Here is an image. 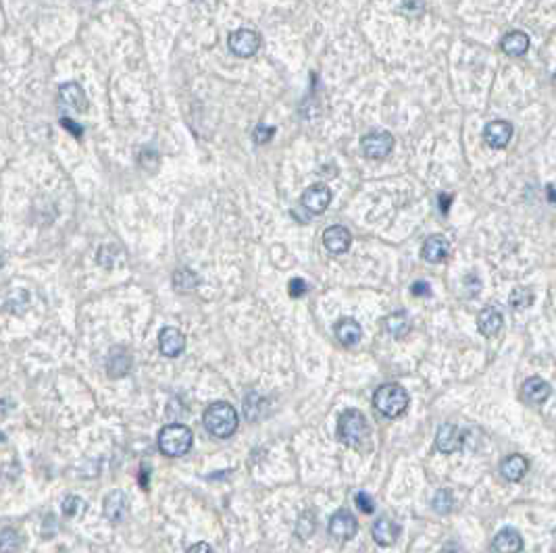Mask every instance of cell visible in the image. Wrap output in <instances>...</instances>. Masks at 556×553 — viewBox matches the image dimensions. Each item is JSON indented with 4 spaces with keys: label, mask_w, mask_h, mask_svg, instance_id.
<instances>
[{
    "label": "cell",
    "mask_w": 556,
    "mask_h": 553,
    "mask_svg": "<svg viewBox=\"0 0 556 553\" xmlns=\"http://www.w3.org/2000/svg\"><path fill=\"white\" fill-rule=\"evenodd\" d=\"M129 367H131V358L125 354L124 350H113V352L109 354V360H107L109 376H113V379L125 376V374L129 372Z\"/></svg>",
    "instance_id": "cell-23"
},
{
    "label": "cell",
    "mask_w": 556,
    "mask_h": 553,
    "mask_svg": "<svg viewBox=\"0 0 556 553\" xmlns=\"http://www.w3.org/2000/svg\"><path fill=\"white\" fill-rule=\"evenodd\" d=\"M502 325H504V316H502V312L496 306L484 308V310L479 312V316H477V327H479L481 335H486V337L498 335L500 329H502Z\"/></svg>",
    "instance_id": "cell-19"
},
{
    "label": "cell",
    "mask_w": 556,
    "mask_h": 553,
    "mask_svg": "<svg viewBox=\"0 0 556 553\" xmlns=\"http://www.w3.org/2000/svg\"><path fill=\"white\" fill-rule=\"evenodd\" d=\"M369 435L367 418L359 410H346L338 420V439L348 447H359Z\"/></svg>",
    "instance_id": "cell-4"
},
{
    "label": "cell",
    "mask_w": 556,
    "mask_h": 553,
    "mask_svg": "<svg viewBox=\"0 0 556 553\" xmlns=\"http://www.w3.org/2000/svg\"><path fill=\"white\" fill-rule=\"evenodd\" d=\"M410 291H413V296H417V298H430L432 296V285L427 283V281H415L413 283V287H410Z\"/></svg>",
    "instance_id": "cell-35"
},
{
    "label": "cell",
    "mask_w": 556,
    "mask_h": 553,
    "mask_svg": "<svg viewBox=\"0 0 556 553\" xmlns=\"http://www.w3.org/2000/svg\"><path fill=\"white\" fill-rule=\"evenodd\" d=\"M552 387L548 381H544L542 376H529L523 387H521V398L529 406H540L550 398Z\"/></svg>",
    "instance_id": "cell-10"
},
{
    "label": "cell",
    "mask_w": 556,
    "mask_h": 553,
    "mask_svg": "<svg viewBox=\"0 0 556 553\" xmlns=\"http://www.w3.org/2000/svg\"><path fill=\"white\" fill-rule=\"evenodd\" d=\"M394 148V138L390 131H371L361 140V150L371 160H381Z\"/></svg>",
    "instance_id": "cell-6"
},
{
    "label": "cell",
    "mask_w": 556,
    "mask_h": 553,
    "mask_svg": "<svg viewBox=\"0 0 556 553\" xmlns=\"http://www.w3.org/2000/svg\"><path fill=\"white\" fill-rule=\"evenodd\" d=\"M61 125L69 131V133H71V135H75V138H82V135H84V127H82L80 123H75L71 117H62Z\"/></svg>",
    "instance_id": "cell-36"
},
{
    "label": "cell",
    "mask_w": 556,
    "mask_h": 553,
    "mask_svg": "<svg viewBox=\"0 0 556 553\" xmlns=\"http://www.w3.org/2000/svg\"><path fill=\"white\" fill-rule=\"evenodd\" d=\"M527 470H529V462L523 456H519V454H513V456H508V458H504V460L500 462V472L511 483L521 481L527 474Z\"/></svg>",
    "instance_id": "cell-22"
},
{
    "label": "cell",
    "mask_w": 556,
    "mask_h": 553,
    "mask_svg": "<svg viewBox=\"0 0 556 553\" xmlns=\"http://www.w3.org/2000/svg\"><path fill=\"white\" fill-rule=\"evenodd\" d=\"M450 204H452V196H450V194H440V196H437V206H440V213H442V215H448Z\"/></svg>",
    "instance_id": "cell-38"
},
{
    "label": "cell",
    "mask_w": 556,
    "mask_h": 553,
    "mask_svg": "<svg viewBox=\"0 0 556 553\" xmlns=\"http://www.w3.org/2000/svg\"><path fill=\"white\" fill-rule=\"evenodd\" d=\"M227 46L229 50L240 57V59H250L258 52L261 48V35L252 30H236L229 33L227 38Z\"/></svg>",
    "instance_id": "cell-5"
},
{
    "label": "cell",
    "mask_w": 556,
    "mask_h": 553,
    "mask_svg": "<svg viewBox=\"0 0 556 553\" xmlns=\"http://www.w3.org/2000/svg\"><path fill=\"white\" fill-rule=\"evenodd\" d=\"M158 350L167 358H178L185 350V335L175 327H165L158 333Z\"/></svg>",
    "instance_id": "cell-12"
},
{
    "label": "cell",
    "mask_w": 556,
    "mask_h": 553,
    "mask_svg": "<svg viewBox=\"0 0 556 553\" xmlns=\"http://www.w3.org/2000/svg\"><path fill=\"white\" fill-rule=\"evenodd\" d=\"M425 9L423 0H402V11H406L408 15H419Z\"/></svg>",
    "instance_id": "cell-37"
},
{
    "label": "cell",
    "mask_w": 556,
    "mask_h": 553,
    "mask_svg": "<svg viewBox=\"0 0 556 553\" xmlns=\"http://www.w3.org/2000/svg\"><path fill=\"white\" fill-rule=\"evenodd\" d=\"M500 48L508 57H523L529 48V35L525 31H508L500 40Z\"/></svg>",
    "instance_id": "cell-21"
},
{
    "label": "cell",
    "mask_w": 556,
    "mask_h": 553,
    "mask_svg": "<svg viewBox=\"0 0 556 553\" xmlns=\"http://www.w3.org/2000/svg\"><path fill=\"white\" fill-rule=\"evenodd\" d=\"M59 102L62 108L73 113H86L88 111V98L84 88L77 82H67L59 88Z\"/></svg>",
    "instance_id": "cell-7"
},
{
    "label": "cell",
    "mask_w": 556,
    "mask_h": 553,
    "mask_svg": "<svg viewBox=\"0 0 556 553\" xmlns=\"http://www.w3.org/2000/svg\"><path fill=\"white\" fill-rule=\"evenodd\" d=\"M356 530H359L356 518L348 510H338L329 520V535L340 541H350L352 537H356Z\"/></svg>",
    "instance_id": "cell-11"
},
{
    "label": "cell",
    "mask_w": 556,
    "mask_h": 553,
    "mask_svg": "<svg viewBox=\"0 0 556 553\" xmlns=\"http://www.w3.org/2000/svg\"><path fill=\"white\" fill-rule=\"evenodd\" d=\"M187 553H215L213 552V547L209 545V543H196V545H192Z\"/></svg>",
    "instance_id": "cell-39"
},
{
    "label": "cell",
    "mask_w": 556,
    "mask_h": 553,
    "mask_svg": "<svg viewBox=\"0 0 556 553\" xmlns=\"http://www.w3.org/2000/svg\"><path fill=\"white\" fill-rule=\"evenodd\" d=\"M450 254V244L444 235H432L425 240V244L421 247V256L432 262V264H440L448 258Z\"/></svg>",
    "instance_id": "cell-17"
},
{
    "label": "cell",
    "mask_w": 556,
    "mask_h": 553,
    "mask_svg": "<svg viewBox=\"0 0 556 553\" xmlns=\"http://www.w3.org/2000/svg\"><path fill=\"white\" fill-rule=\"evenodd\" d=\"M312 530H315V514H312V512H307V514H302L300 520H298V535H300L302 539H307V537L312 535Z\"/></svg>",
    "instance_id": "cell-32"
},
{
    "label": "cell",
    "mask_w": 556,
    "mask_h": 553,
    "mask_svg": "<svg viewBox=\"0 0 556 553\" xmlns=\"http://www.w3.org/2000/svg\"><path fill=\"white\" fill-rule=\"evenodd\" d=\"M548 202H555V187L548 185Z\"/></svg>",
    "instance_id": "cell-42"
},
{
    "label": "cell",
    "mask_w": 556,
    "mask_h": 553,
    "mask_svg": "<svg viewBox=\"0 0 556 553\" xmlns=\"http://www.w3.org/2000/svg\"><path fill=\"white\" fill-rule=\"evenodd\" d=\"M533 304V291L529 287H517L513 294H511V306L521 310V308H527Z\"/></svg>",
    "instance_id": "cell-30"
},
{
    "label": "cell",
    "mask_w": 556,
    "mask_h": 553,
    "mask_svg": "<svg viewBox=\"0 0 556 553\" xmlns=\"http://www.w3.org/2000/svg\"><path fill=\"white\" fill-rule=\"evenodd\" d=\"M140 485H142L144 489H148V470H146V468H142V474H140Z\"/></svg>",
    "instance_id": "cell-41"
},
{
    "label": "cell",
    "mask_w": 556,
    "mask_h": 553,
    "mask_svg": "<svg viewBox=\"0 0 556 553\" xmlns=\"http://www.w3.org/2000/svg\"><path fill=\"white\" fill-rule=\"evenodd\" d=\"M432 508L435 514H440V516H446V514H450L452 512V508H454V497H452V493L448 491V489H440V491H435L432 499Z\"/></svg>",
    "instance_id": "cell-26"
},
{
    "label": "cell",
    "mask_w": 556,
    "mask_h": 553,
    "mask_svg": "<svg viewBox=\"0 0 556 553\" xmlns=\"http://www.w3.org/2000/svg\"><path fill=\"white\" fill-rule=\"evenodd\" d=\"M375 410L386 418H398L408 406V393L398 383H386L373 393Z\"/></svg>",
    "instance_id": "cell-3"
},
{
    "label": "cell",
    "mask_w": 556,
    "mask_h": 553,
    "mask_svg": "<svg viewBox=\"0 0 556 553\" xmlns=\"http://www.w3.org/2000/svg\"><path fill=\"white\" fill-rule=\"evenodd\" d=\"M496 553H521L523 549V537L515 528H502L492 541Z\"/></svg>",
    "instance_id": "cell-18"
},
{
    "label": "cell",
    "mask_w": 556,
    "mask_h": 553,
    "mask_svg": "<svg viewBox=\"0 0 556 553\" xmlns=\"http://www.w3.org/2000/svg\"><path fill=\"white\" fill-rule=\"evenodd\" d=\"M121 256V250L117 246H102L98 250V264L104 269H113L117 264V258Z\"/></svg>",
    "instance_id": "cell-29"
},
{
    "label": "cell",
    "mask_w": 556,
    "mask_h": 553,
    "mask_svg": "<svg viewBox=\"0 0 556 553\" xmlns=\"http://www.w3.org/2000/svg\"><path fill=\"white\" fill-rule=\"evenodd\" d=\"M192 443H194V435L185 425L171 423L158 432V449L169 458L185 456L192 449Z\"/></svg>",
    "instance_id": "cell-2"
},
{
    "label": "cell",
    "mask_w": 556,
    "mask_h": 553,
    "mask_svg": "<svg viewBox=\"0 0 556 553\" xmlns=\"http://www.w3.org/2000/svg\"><path fill=\"white\" fill-rule=\"evenodd\" d=\"M440 553H467V552H464L459 543H448V545H444V549H442Z\"/></svg>",
    "instance_id": "cell-40"
},
{
    "label": "cell",
    "mask_w": 556,
    "mask_h": 553,
    "mask_svg": "<svg viewBox=\"0 0 556 553\" xmlns=\"http://www.w3.org/2000/svg\"><path fill=\"white\" fill-rule=\"evenodd\" d=\"M332 204V189L327 185H310L302 194V206L310 215H323Z\"/></svg>",
    "instance_id": "cell-8"
},
{
    "label": "cell",
    "mask_w": 556,
    "mask_h": 553,
    "mask_svg": "<svg viewBox=\"0 0 556 553\" xmlns=\"http://www.w3.org/2000/svg\"><path fill=\"white\" fill-rule=\"evenodd\" d=\"M82 512H86V501H84L82 497H77V495L65 497V501H62V514H65L67 518H77Z\"/></svg>",
    "instance_id": "cell-28"
},
{
    "label": "cell",
    "mask_w": 556,
    "mask_h": 553,
    "mask_svg": "<svg viewBox=\"0 0 556 553\" xmlns=\"http://www.w3.org/2000/svg\"><path fill=\"white\" fill-rule=\"evenodd\" d=\"M202 423L205 429L209 430L217 439H227L231 437L238 429V412L231 403L227 401H215L211 406H207L205 414H202Z\"/></svg>",
    "instance_id": "cell-1"
},
{
    "label": "cell",
    "mask_w": 556,
    "mask_h": 553,
    "mask_svg": "<svg viewBox=\"0 0 556 553\" xmlns=\"http://www.w3.org/2000/svg\"><path fill=\"white\" fill-rule=\"evenodd\" d=\"M198 275L190 269H180L173 273V287L180 291V294H187V291H194L198 287Z\"/></svg>",
    "instance_id": "cell-25"
},
{
    "label": "cell",
    "mask_w": 556,
    "mask_h": 553,
    "mask_svg": "<svg viewBox=\"0 0 556 553\" xmlns=\"http://www.w3.org/2000/svg\"><path fill=\"white\" fill-rule=\"evenodd\" d=\"M104 516L107 520L111 523H124L127 518V512H129V499L124 491H111L107 497H104Z\"/></svg>",
    "instance_id": "cell-14"
},
{
    "label": "cell",
    "mask_w": 556,
    "mask_h": 553,
    "mask_svg": "<svg viewBox=\"0 0 556 553\" xmlns=\"http://www.w3.org/2000/svg\"><path fill=\"white\" fill-rule=\"evenodd\" d=\"M334 331H336L338 341H340L342 345H346V347L356 345L361 341V337H363V329H361V325L354 318H340L336 323Z\"/></svg>",
    "instance_id": "cell-20"
},
{
    "label": "cell",
    "mask_w": 556,
    "mask_h": 553,
    "mask_svg": "<svg viewBox=\"0 0 556 553\" xmlns=\"http://www.w3.org/2000/svg\"><path fill=\"white\" fill-rule=\"evenodd\" d=\"M350 244H352V235L342 225H332L323 231V246L327 247L329 254H336V256L346 254Z\"/></svg>",
    "instance_id": "cell-13"
},
{
    "label": "cell",
    "mask_w": 556,
    "mask_h": 553,
    "mask_svg": "<svg viewBox=\"0 0 556 553\" xmlns=\"http://www.w3.org/2000/svg\"><path fill=\"white\" fill-rule=\"evenodd\" d=\"M273 135H276V127H269V125H256L254 127V131H252V142L254 144H258V146H263V144H267L269 140H273Z\"/></svg>",
    "instance_id": "cell-31"
},
{
    "label": "cell",
    "mask_w": 556,
    "mask_h": 553,
    "mask_svg": "<svg viewBox=\"0 0 556 553\" xmlns=\"http://www.w3.org/2000/svg\"><path fill=\"white\" fill-rule=\"evenodd\" d=\"M354 501H356V505H359V510L363 514H371L375 510V501H373V497H371L369 493L359 491L354 495Z\"/></svg>",
    "instance_id": "cell-34"
},
{
    "label": "cell",
    "mask_w": 556,
    "mask_h": 553,
    "mask_svg": "<svg viewBox=\"0 0 556 553\" xmlns=\"http://www.w3.org/2000/svg\"><path fill=\"white\" fill-rule=\"evenodd\" d=\"M371 535H373V541L381 547H390L396 543L398 535H400V526L390 520V518H379L375 520L373 528H371Z\"/></svg>",
    "instance_id": "cell-16"
},
{
    "label": "cell",
    "mask_w": 556,
    "mask_h": 553,
    "mask_svg": "<svg viewBox=\"0 0 556 553\" xmlns=\"http://www.w3.org/2000/svg\"><path fill=\"white\" fill-rule=\"evenodd\" d=\"M386 329L390 331V335L396 339L406 337V333L410 331V320L406 316V312H394L386 318Z\"/></svg>",
    "instance_id": "cell-24"
},
{
    "label": "cell",
    "mask_w": 556,
    "mask_h": 553,
    "mask_svg": "<svg viewBox=\"0 0 556 553\" xmlns=\"http://www.w3.org/2000/svg\"><path fill=\"white\" fill-rule=\"evenodd\" d=\"M463 430L459 429L457 425L452 423H444L440 429H437V435H435V447L442 452V454H454L463 447Z\"/></svg>",
    "instance_id": "cell-9"
},
{
    "label": "cell",
    "mask_w": 556,
    "mask_h": 553,
    "mask_svg": "<svg viewBox=\"0 0 556 553\" xmlns=\"http://www.w3.org/2000/svg\"><path fill=\"white\" fill-rule=\"evenodd\" d=\"M513 138V125L508 121H492V123L486 125L484 129V140L490 148H496V150H502L508 146Z\"/></svg>",
    "instance_id": "cell-15"
},
{
    "label": "cell",
    "mask_w": 556,
    "mask_h": 553,
    "mask_svg": "<svg viewBox=\"0 0 556 553\" xmlns=\"http://www.w3.org/2000/svg\"><path fill=\"white\" fill-rule=\"evenodd\" d=\"M21 547V537L15 528L0 530V553H15Z\"/></svg>",
    "instance_id": "cell-27"
},
{
    "label": "cell",
    "mask_w": 556,
    "mask_h": 553,
    "mask_svg": "<svg viewBox=\"0 0 556 553\" xmlns=\"http://www.w3.org/2000/svg\"><path fill=\"white\" fill-rule=\"evenodd\" d=\"M307 291H309V285H307V281L300 279V276H296V279H292V281L288 283V294H290V298H302Z\"/></svg>",
    "instance_id": "cell-33"
}]
</instances>
